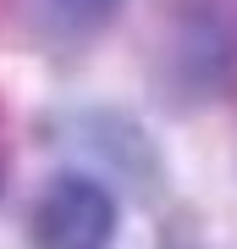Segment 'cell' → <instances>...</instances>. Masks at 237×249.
<instances>
[{
	"label": "cell",
	"mask_w": 237,
	"mask_h": 249,
	"mask_svg": "<svg viewBox=\"0 0 237 249\" xmlns=\"http://www.w3.org/2000/svg\"><path fill=\"white\" fill-rule=\"evenodd\" d=\"M44 6H50V17L61 22V28H72V34H94V28H105V22L122 17L127 0H44Z\"/></svg>",
	"instance_id": "obj_4"
},
{
	"label": "cell",
	"mask_w": 237,
	"mask_h": 249,
	"mask_svg": "<svg viewBox=\"0 0 237 249\" xmlns=\"http://www.w3.org/2000/svg\"><path fill=\"white\" fill-rule=\"evenodd\" d=\"M66 133L78 139V150L105 160L116 178L132 183L138 194H149L160 183V150L127 111H78V116H66Z\"/></svg>",
	"instance_id": "obj_3"
},
{
	"label": "cell",
	"mask_w": 237,
	"mask_h": 249,
	"mask_svg": "<svg viewBox=\"0 0 237 249\" xmlns=\"http://www.w3.org/2000/svg\"><path fill=\"white\" fill-rule=\"evenodd\" d=\"M232 61H237V39L221 11L193 6L182 22L171 28V83H182L193 100L221 94L232 83Z\"/></svg>",
	"instance_id": "obj_2"
},
{
	"label": "cell",
	"mask_w": 237,
	"mask_h": 249,
	"mask_svg": "<svg viewBox=\"0 0 237 249\" xmlns=\"http://www.w3.org/2000/svg\"><path fill=\"white\" fill-rule=\"evenodd\" d=\"M122 232V205L94 172H55L28 216L33 249H111Z\"/></svg>",
	"instance_id": "obj_1"
}]
</instances>
